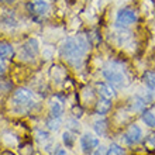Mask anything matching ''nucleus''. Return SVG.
<instances>
[{
    "mask_svg": "<svg viewBox=\"0 0 155 155\" xmlns=\"http://www.w3.org/2000/svg\"><path fill=\"white\" fill-rule=\"evenodd\" d=\"M59 54H61V57L64 58L66 62L76 65L78 62H81V59L83 58L86 51L79 45L76 38L69 37L62 42L61 48H59Z\"/></svg>",
    "mask_w": 155,
    "mask_h": 155,
    "instance_id": "obj_1",
    "label": "nucleus"
},
{
    "mask_svg": "<svg viewBox=\"0 0 155 155\" xmlns=\"http://www.w3.org/2000/svg\"><path fill=\"white\" fill-rule=\"evenodd\" d=\"M38 51H40L38 41L35 40V38H30V40H27L24 44L21 45L18 57H20V59H23V61L30 62L38 55Z\"/></svg>",
    "mask_w": 155,
    "mask_h": 155,
    "instance_id": "obj_2",
    "label": "nucleus"
},
{
    "mask_svg": "<svg viewBox=\"0 0 155 155\" xmlns=\"http://www.w3.org/2000/svg\"><path fill=\"white\" fill-rule=\"evenodd\" d=\"M103 76L106 78V81H109L116 87H123V86H126L128 83V79H127L126 74L121 72V71L116 69V68L104 69L103 71Z\"/></svg>",
    "mask_w": 155,
    "mask_h": 155,
    "instance_id": "obj_3",
    "label": "nucleus"
},
{
    "mask_svg": "<svg viewBox=\"0 0 155 155\" xmlns=\"http://www.w3.org/2000/svg\"><path fill=\"white\" fill-rule=\"evenodd\" d=\"M135 21H137V13H135L134 8L131 7L121 8L117 13V17H116V23L120 27H128V25H131Z\"/></svg>",
    "mask_w": 155,
    "mask_h": 155,
    "instance_id": "obj_4",
    "label": "nucleus"
},
{
    "mask_svg": "<svg viewBox=\"0 0 155 155\" xmlns=\"http://www.w3.org/2000/svg\"><path fill=\"white\" fill-rule=\"evenodd\" d=\"M34 102V94L31 90L25 89V87H20L17 89L13 94V103L16 106H20V107H25V106H30L31 103Z\"/></svg>",
    "mask_w": 155,
    "mask_h": 155,
    "instance_id": "obj_5",
    "label": "nucleus"
},
{
    "mask_svg": "<svg viewBox=\"0 0 155 155\" xmlns=\"http://www.w3.org/2000/svg\"><path fill=\"white\" fill-rule=\"evenodd\" d=\"M28 12L31 13V16H45L49 10V4L45 0H31L28 3Z\"/></svg>",
    "mask_w": 155,
    "mask_h": 155,
    "instance_id": "obj_6",
    "label": "nucleus"
},
{
    "mask_svg": "<svg viewBox=\"0 0 155 155\" xmlns=\"http://www.w3.org/2000/svg\"><path fill=\"white\" fill-rule=\"evenodd\" d=\"M141 137H143V131H141V128H140L138 126H135V124L128 127V130H127L126 134H124V140H126L127 144H137L140 140H141Z\"/></svg>",
    "mask_w": 155,
    "mask_h": 155,
    "instance_id": "obj_7",
    "label": "nucleus"
},
{
    "mask_svg": "<svg viewBox=\"0 0 155 155\" xmlns=\"http://www.w3.org/2000/svg\"><path fill=\"white\" fill-rule=\"evenodd\" d=\"M81 145L83 148V151L86 154H89V152L93 151L94 148L99 147V138L94 137L93 134H85L81 138Z\"/></svg>",
    "mask_w": 155,
    "mask_h": 155,
    "instance_id": "obj_8",
    "label": "nucleus"
},
{
    "mask_svg": "<svg viewBox=\"0 0 155 155\" xmlns=\"http://www.w3.org/2000/svg\"><path fill=\"white\" fill-rule=\"evenodd\" d=\"M96 89H97V93L104 99H113L116 96L114 89H113L111 85H109V83H97V85H96Z\"/></svg>",
    "mask_w": 155,
    "mask_h": 155,
    "instance_id": "obj_9",
    "label": "nucleus"
},
{
    "mask_svg": "<svg viewBox=\"0 0 155 155\" xmlns=\"http://www.w3.org/2000/svg\"><path fill=\"white\" fill-rule=\"evenodd\" d=\"M64 113V104H62V99H59L58 96L51 100V116L52 117H61Z\"/></svg>",
    "mask_w": 155,
    "mask_h": 155,
    "instance_id": "obj_10",
    "label": "nucleus"
},
{
    "mask_svg": "<svg viewBox=\"0 0 155 155\" xmlns=\"http://www.w3.org/2000/svg\"><path fill=\"white\" fill-rule=\"evenodd\" d=\"M14 54V48L10 42L0 41V59H10Z\"/></svg>",
    "mask_w": 155,
    "mask_h": 155,
    "instance_id": "obj_11",
    "label": "nucleus"
},
{
    "mask_svg": "<svg viewBox=\"0 0 155 155\" xmlns=\"http://www.w3.org/2000/svg\"><path fill=\"white\" fill-rule=\"evenodd\" d=\"M37 141L41 144V145H44L47 150H49V147H52V137L49 135V133L47 131H42V130H38L37 131Z\"/></svg>",
    "mask_w": 155,
    "mask_h": 155,
    "instance_id": "obj_12",
    "label": "nucleus"
},
{
    "mask_svg": "<svg viewBox=\"0 0 155 155\" xmlns=\"http://www.w3.org/2000/svg\"><path fill=\"white\" fill-rule=\"evenodd\" d=\"M110 109H111L110 99L102 97L97 103H96V113H97V114H106V113L110 110Z\"/></svg>",
    "mask_w": 155,
    "mask_h": 155,
    "instance_id": "obj_13",
    "label": "nucleus"
},
{
    "mask_svg": "<svg viewBox=\"0 0 155 155\" xmlns=\"http://www.w3.org/2000/svg\"><path fill=\"white\" fill-rule=\"evenodd\" d=\"M143 81L144 83L148 86V87H151V89H155V72L154 71H147L143 76Z\"/></svg>",
    "mask_w": 155,
    "mask_h": 155,
    "instance_id": "obj_14",
    "label": "nucleus"
},
{
    "mask_svg": "<svg viewBox=\"0 0 155 155\" xmlns=\"http://www.w3.org/2000/svg\"><path fill=\"white\" fill-rule=\"evenodd\" d=\"M94 130H96L97 135H104L106 134V130H107V121L103 120V118L94 121Z\"/></svg>",
    "mask_w": 155,
    "mask_h": 155,
    "instance_id": "obj_15",
    "label": "nucleus"
},
{
    "mask_svg": "<svg viewBox=\"0 0 155 155\" xmlns=\"http://www.w3.org/2000/svg\"><path fill=\"white\" fill-rule=\"evenodd\" d=\"M47 126H48L49 130H52V131H58L59 130V127H61V118L59 117H51L47 120Z\"/></svg>",
    "mask_w": 155,
    "mask_h": 155,
    "instance_id": "obj_16",
    "label": "nucleus"
},
{
    "mask_svg": "<svg viewBox=\"0 0 155 155\" xmlns=\"http://www.w3.org/2000/svg\"><path fill=\"white\" fill-rule=\"evenodd\" d=\"M143 121L150 127H155V113L154 111H144L143 113Z\"/></svg>",
    "mask_w": 155,
    "mask_h": 155,
    "instance_id": "obj_17",
    "label": "nucleus"
},
{
    "mask_svg": "<svg viewBox=\"0 0 155 155\" xmlns=\"http://www.w3.org/2000/svg\"><path fill=\"white\" fill-rule=\"evenodd\" d=\"M106 155H124V148L120 147L118 144H111L110 147L107 148Z\"/></svg>",
    "mask_w": 155,
    "mask_h": 155,
    "instance_id": "obj_18",
    "label": "nucleus"
},
{
    "mask_svg": "<svg viewBox=\"0 0 155 155\" xmlns=\"http://www.w3.org/2000/svg\"><path fill=\"white\" fill-rule=\"evenodd\" d=\"M144 106H145V100H144L143 97H140V96H135V97L133 99V104H131L133 110L140 111V110H143V109H144Z\"/></svg>",
    "mask_w": 155,
    "mask_h": 155,
    "instance_id": "obj_19",
    "label": "nucleus"
},
{
    "mask_svg": "<svg viewBox=\"0 0 155 155\" xmlns=\"http://www.w3.org/2000/svg\"><path fill=\"white\" fill-rule=\"evenodd\" d=\"M62 137H64V143L66 144V147H72V145H74L75 138H74V135L71 134L69 131H65Z\"/></svg>",
    "mask_w": 155,
    "mask_h": 155,
    "instance_id": "obj_20",
    "label": "nucleus"
},
{
    "mask_svg": "<svg viewBox=\"0 0 155 155\" xmlns=\"http://www.w3.org/2000/svg\"><path fill=\"white\" fill-rule=\"evenodd\" d=\"M66 124H68V128H69L71 131H74V133H79V130H81L79 123H78L76 120H68Z\"/></svg>",
    "mask_w": 155,
    "mask_h": 155,
    "instance_id": "obj_21",
    "label": "nucleus"
},
{
    "mask_svg": "<svg viewBox=\"0 0 155 155\" xmlns=\"http://www.w3.org/2000/svg\"><path fill=\"white\" fill-rule=\"evenodd\" d=\"M145 147H148L150 150H155V134H151L150 137L145 138Z\"/></svg>",
    "mask_w": 155,
    "mask_h": 155,
    "instance_id": "obj_22",
    "label": "nucleus"
},
{
    "mask_svg": "<svg viewBox=\"0 0 155 155\" xmlns=\"http://www.w3.org/2000/svg\"><path fill=\"white\" fill-rule=\"evenodd\" d=\"M72 114H74L75 117H81V116L83 114L82 107L81 106H74V107H72Z\"/></svg>",
    "mask_w": 155,
    "mask_h": 155,
    "instance_id": "obj_23",
    "label": "nucleus"
},
{
    "mask_svg": "<svg viewBox=\"0 0 155 155\" xmlns=\"http://www.w3.org/2000/svg\"><path fill=\"white\" fill-rule=\"evenodd\" d=\"M89 155H106V151H104V148L100 147V148H94L92 152H89Z\"/></svg>",
    "mask_w": 155,
    "mask_h": 155,
    "instance_id": "obj_24",
    "label": "nucleus"
},
{
    "mask_svg": "<svg viewBox=\"0 0 155 155\" xmlns=\"http://www.w3.org/2000/svg\"><path fill=\"white\" fill-rule=\"evenodd\" d=\"M54 155H68V152H66L64 148H57L55 152H54Z\"/></svg>",
    "mask_w": 155,
    "mask_h": 155,
    "instance_id": "obj_25",
    "label": "nucleus"
},
{
    "mask_svg": "<svg viewBox=\"0 0 155 155\" xmlns=\"http://www.w3.org/2000/svg\"><path fill=\"white\" fill-rule=\"evenodd\" d=\"M6 72V64H4V59H0V75H3Z\"/></svg>",
    "mask_w": 155,
    "mask_h": 155,
    "instance_id": "obj_26",
    "label": "nucleus"
},
{
    "mask_svg": "<svg viewBox=\"0 0 155 155\" xmlns=\"http://www.w3.org/2000/svg\"><path fill=\"white\" fill-rule=\"evenodd\" d=\"M0 2H3V3L8 4V3H13V2H16V0H0Z\"/></svg>",
    "mask_w": 155,
    "mask_h": 155,
    "instance_id": "obj_27",
    "label": "nucleus"
},
{
    "mask_svg": "<svg viewBox=\"0 0 155 155\" xmlns=\"http://www.w3.org/2000/svg\"><path fill=\"white\" fill-rule=\"evenodd\" d=\"M3 155H14V154H12V152H8V151H7V152H3Z\"/></svg>",
    "mask_w": 155,
    "mask_h": 155,
    "instance_id": "obj_28",
    "label": "nucleus"
},
{
    "mask_svg": "<svg viewBox=\"0 0 155 155\" xmlns=\"http://www.w3.org/2000/svg\"><path fill=\"white\" fill-rule=\"evenodd\" d=\"M48 2H58V0H48Z\"/></svg>",
    "mask_w": 155,
    "mask_h": 155,
    "instance_id": "obj_29",
    "label": "nucleus"
}]
</instances>
